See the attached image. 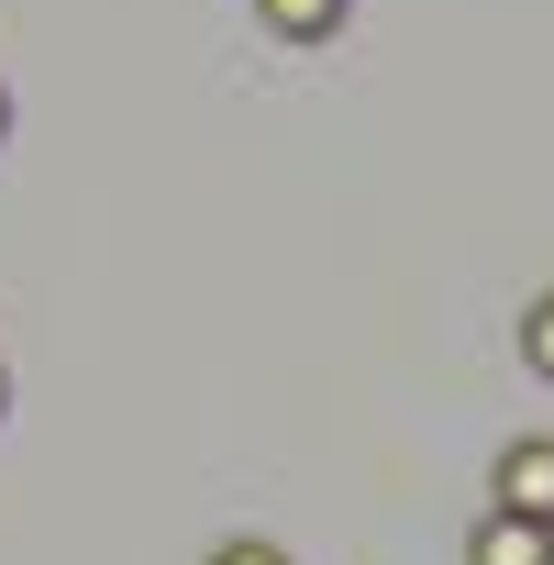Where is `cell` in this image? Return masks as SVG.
<instances>
[{"label":"cell","mask_w":554,"mask_h":565,"mask_svg":"<svg viewBox=\"0 0 554 565\" xmlns=\"http://www.w3.org/2000/svg\"><path fill=\"white\" fill-rule=\"evenodd\" d=\"M499 510L554 521V444H543V433H532V444H510V466H499Z\"/></svg>","instance_id":"6da1fadb"},{"label":"cell","mask_w":554,"mask_h":565,"mask_svg":"<svg viewBox=\"0 0 554 565\" xmlns=\"http://www.w3.org/2000/svg\"><path fill=\"white\" fill-rule=\"evenodd\" d=\"M477 565H554V521H521V510L477 521Z\"/></svg>","instance_id":"7a4b0ae2"},{"label":"cell","mask_w":554,"mask_h":565,"mask_svg":"<svg viewBox=\"0 0 554 565\" xmlns=\"http://www.w3.org/2000/svg\"><path fill=\"white\" fill-rule=\"evenodd\" d=\"M255 12H266L277 34H289V45H322V34L344 23V0H255Z\"/></svg>","instance_id":"3957f363"},{"label":"cell","mask_w":554,"mask_h":565,"mask_svg":"<svg viewBox=\"0 0 554 565\" xmlns=\"http://www.w3.org/2000/svg\"><path fill=\"white\" fill-rule=\"evenodd\" d=\"M521 355H532V377H554V300H532V322H521Z\"/></svg>","instance_id":"277c9868"},{"label":"cell","mask_w":554,"mask_h":565,"mask_svg":"<svg viewBox=\"0 0 554 565\" xmlns=\"http://www.w3.org/2000/svg\"><path fill=\"white\" fill-rule=\"evenodd\" d=\"M211 565H277V554H266V543H233V554H211Z\"/></svg>","instance_id":"5b68a950"}]
</instances>
